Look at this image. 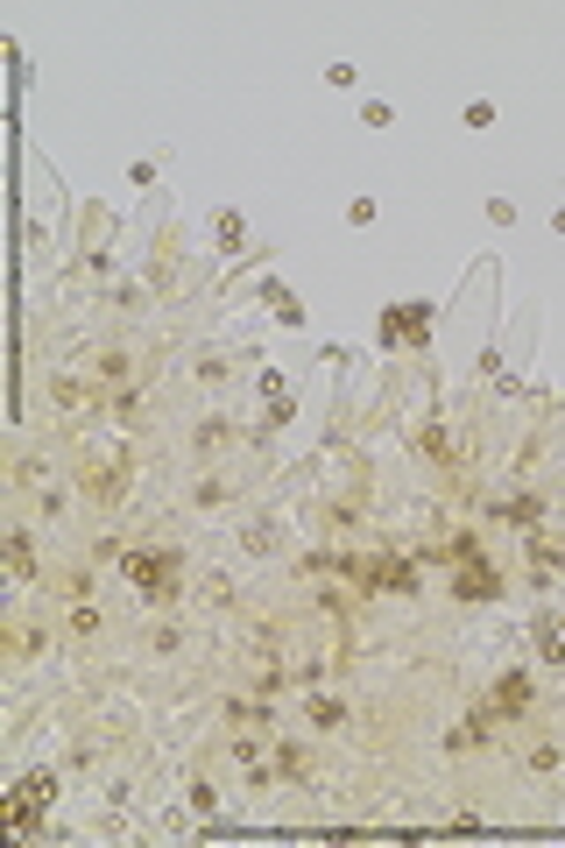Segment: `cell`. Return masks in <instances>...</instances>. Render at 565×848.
<instances>
[{
  "instance_id": "6da1fadb",
  "label": "cell",
  "mask_w": 565,
  "mask_h": 848,
  "mask_svg": "<svg viewBox=\"0 0 565 848\" xmlns=\"http://www.w3.org/2000/svg\"><path fill=\"white\" fill-rule=\"evenodd\" d=\"M50 792H57V778H50V771H43V778H28L22 792H14L8 821H14V827H36V807H43V799H50Z\"/></svg>"
}]
</instances>
